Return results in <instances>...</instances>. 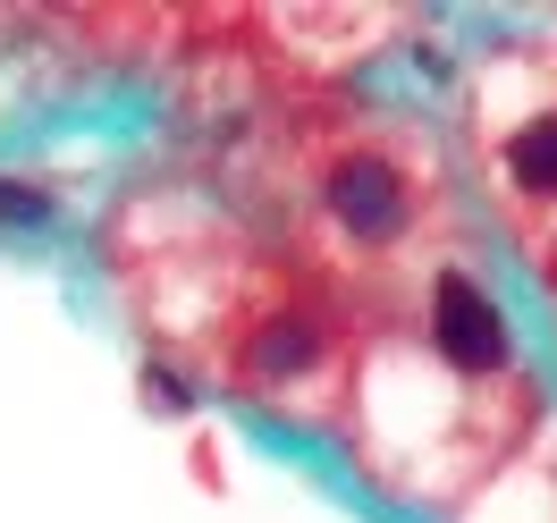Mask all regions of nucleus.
Listing matches in <instances>:
<instances>
[{"instance_id":"nucleus-3","label":"nucleus","mask_w":557,"mask_h":523,"mask_svg":"<svg viewBox=\"0 0 557 523\" xmlns=\"http://www.w3.org/2000/svg\"><path fill=\"white\" fill-rule=\"evenodd\" d=\"M507 170H516L523 195H557V110H549V119H532V127H516Z\"/></svg>"},{"instance_id":"nucleus-2","label":"nucleus","mask_w":557,"mask_h":523,"mask_svg":"<svg viewBox=\"0 0 557 523\" xmlns=\"http://www.w3.org/2000/svg\"><path fill=\"white\" fill-rule=\"evenodd\" d=\"M330 211L347 220L355 237H397L406 228V177L388 170L381 152H355L330 170Z\"/></svg>"},{"instance_id":"nucleus-5","label":"nucleus","mask_w":557,"mask_h":523,"mask_svg":"<svg viewBox=\"0 0 557 523\" xmlns=\"http://www.w3.org/2000/svg\"><path fill=\"white\" fill-rule=\"evenodd\" d=\"M0 220H42V195H35V186H9V177H0Z\"/></svg>"},{"instance_id":"nucleus-1","label":"nucleus","mask_w":557,"mask_h":523,"mask_svg":"<svg viewBox=\"0 0 557 523\" xmlns=\"http://www.w3.org/2000/svg\"><path fill=\"white\" fill-rule=\"evenodd\" d=\"M431 347L448 354L456 372H490V363H498V354H507V321L490 313V296L473 279H440L431 287Z\"/></svg>"},{"instance_id":"nucleus-4","label":"nucleus","mask_w":557,"mask_h":523,"mask_svg":"<svg viewBox=\"0 0 557 523\" xmlns=\"http://www.w3.org/2000/svg\"><path fill=\"white\" fill-rule=\"evenodd\" d=\"M262 381H287V372H305L313 363V321H271L262 338H253V354H245Z\"/></svg>"}]
</instances>
